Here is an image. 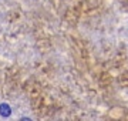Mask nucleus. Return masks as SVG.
Returning a JSON list of instances; mask_svg holds the SVG:
<instances>
[{"label": "nucleus", "instance_id": "obj_1", "mask_svg": "<svg viewBox=\"0 0 128 121\" xmlns=\"http://www.w3.org/2000/svg\"><path fill=\"white\" fill-rule=\"evenodd\" d=\"M0 111H2V114H3V116H9L10 110H9V107H7V106H4V104H3V106H2V108H0Z\"/></svg>", "mask_w": 128, "mask_h": 121}]
</instances>
